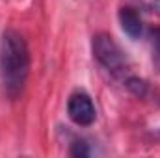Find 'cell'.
Masks as SVG:
<instances>
[{
  "instance_id": "5",
  "label": "cell",
  "mask_w": 160,
  "mask_h": 158,
  "mask_svg": "<svg viewBox=\"0 0 160 158\" xmlns=\"http://www.w3.org/2000/svg\"><path fill=\"white\" fill-rule=\"evenodd\" d=\"M69 155L71 156H91L93 151L89 149V143L82 138H75L73 143H71V149H69Z\"/></svg>"
},
{
  "instance_id": "4",
  "label": "cell",
  "mask_w": 160,
  "mask_h": 158,
  "mask_svg": "<svg viewBox=\"0 0 160 158\" xmlns=\"http://www.w3.org/2000/svg\"><path fill=\"white\" fill-rule=\"evenodd\" d=\"M118 17H119V24H121V28H123V32H125L128 37L136 39V37L142 36V32H143V22H142L140 13H138L134 7H121Z\"/></svg>"
},
{
  "instance_id": "1",
  "label": "cell",
  "mask_w": 160,
  "mask_h": 158,
  "mask_svg": "<svg viewBox=\"0 0 160 158\" xmlns=\"http://www.w3.org/2000/svg\"><path fill=\"white\" fill-rule=\"evenodd\" d=\"M30 75V48L24 36L8 28L0 39V82L8 99L15 101Z\"/></svg>"
},
{
  "instance_id": "3",
  "label": "cell",
  "mask_w": 160,
  "mask_h": 158,
  "mask_svg": "<svg viewBox=\"0 0 160 158\" xmlns=\"http://www.w3.org/2000/svg\"><path fill=\"white\" fill-rule=\"evenodd\" d=\"M67 116L77 126H91L97 119V108L86 91H75L67 99Z\"/></svg>"
},
{
  "instance_id": "2",
  "label": "cell",
  "mask_w": 160,
  "mask_h": 158,
  "mask_svg": "<svg viewBox=\"0 0 160 158\" xmlns=\"http://www.w3.org/2000/svg\"><path fill=\"white\" fill-rule=\"evenodd\" d=\"M91 52L97 63L104 71H108L114 78H119L125 84L132 77L127 54L123 52V48L116 43V39L110 34H104V32L95 34L91 39Z\"/></svg>"
},
{
  "instance_id": "6",
  "label": "cell",
  "mask_w": 160,
  "mask_h": 158,
  "mask_svg": "<svg viewBox=\"0 0 160 158\" xmlns=\"http://www.w3.org/2000/svg\"><path fill=\"white\" fill-rule=\"evenodd\" d=\"M151 48H153V62L160 69V28L151 32Z\"/></svg>"
},
{
  "instance_id": "7",
  "label": "cell",
  "mask_w": 160,
  "mask_h": 158,
  "mask_svg": "<svg viewBox=\"0 0 160 158\" xmlns=\"http://www.w3.org/2000/svg\"><path fill=\"white\" fill-rule=\"evenodd\" d=\"M140 2H142V6L147 7L149 11H153V13L160 15V0H140Z\"/></svg>"
}]
</instances>
